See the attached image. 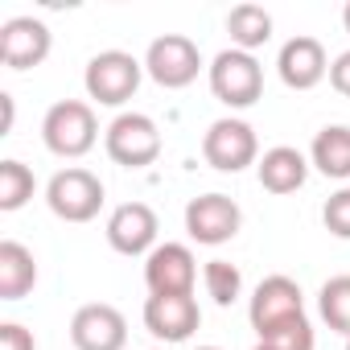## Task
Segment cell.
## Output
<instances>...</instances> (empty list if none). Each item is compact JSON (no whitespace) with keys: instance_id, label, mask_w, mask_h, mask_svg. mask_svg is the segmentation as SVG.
I'll use <instances>...</instances> for the list:
<instances>
[{"instance_id":"1","label":"cell","mask_w":350,"mask_h":350,"mask_svg":"<svg viewBox=\"0 0 350 350\" xmlns=\"http://www.w3.org/2000/svg\"><path fill=\"white\" fill-rule=\"evenodd\" d=\"M42 140L54 157H66V161H79L95 148L99 140V120H95V107L83 103V99H62L46 111L42 120Z\"/></svg>"},{"instance_id":"2","label":"cell","mask_w":350,"mask_h":350,"mask_svg":"<svg viewBox=\"0 0 350 350\" xmlns=\"http://www.w3.org/2000/svg\"><path fill=\"white\" fill-rule=\"evenodd\" d=\"M140 79H144V62H136L124 50H103L83 70V87L99 107H124L140 91Z\"/></svg>"},{"instance_id":"3","label":"cell","mask_w":350,"mask_h":350,"mask_svg":"<svg viewBox=\"0 0 350 350\" xmlns=\"http://www.w3.org/2000/svg\"><path fill=\"white\" fill-rule=\"evenodd\" d=\"M247 317H252V329L260 338H272L297 321H305V293L293 276H268L256 284L252 293V305H247Z\"/></svg>"},{"instance_id":"4","label":"cell","mask_w":350,"mask_h":350,"mask_svg":"<svg viewBox=\"0 0 350 350\" xmlns=\"http://www.w3.org/2000/svg\"><path fill=\"white\" fill-rule=\"evenodd\" d=\"M103 148H107V157L116 165L144 169V165H152L161 157V128L144 111H120L103 132Z\"/></svg>"},{"instance_id":"5","label":"cell","mask_w":350,"mask_h":350,"mask_svg":"<svg viewBox=\"0 0 350 350\" xmlns=\"http://www.w3.org/2000/svg\"><path fill=\"white\" fill-rule=\"evenodd\" d=\"M103 198H107L103 182L91 169H79V165L58 169L50 178V186H46V202L62 223H91L103 211Z\"/></svg>"},{"instance_id":"6","label":"cell","mask_w":350,"mask_h":350,"mask_svg":"<svg viewBox=\"0 0 350 350\" xmlns=\"http://www.w3.org/2000/svg\"><path fill=\"white\" fill-rule=\"evenodd\" d=\"M211 91L227 107H252L264 95V66L247 50H223L211 62Z\"/></svg>"},{"instance_id":"7","label":"cell","mask_w":350,"mask_h":350,"mask_svg":"<svg viewBox=\"0 0 350 350\" xmlns=\"http://www.w3.org/2000/svg\"><path fill=\"white\" fill-rule=\"evenodd\" d=\"M202 157L211 169L219 173H243L247 165H260V140H256V128L247 120H235V116H223L206 128L202 136Z\"/></svg>"},{"instance_id":"8","label":"cell","mask_w":350,"mask_h":350,"mask_svg":"<svg viewBox=\"0 0 350 350\" xmlns=\"http://www.w3.org/2000/svg\"><path fill=\"white\" fill-rule=\"evenodd\" d=\"M198 70H202V50H198V42H190L186 33H165V38H157V42L148 46V54H144V75H148L157 87H165V91L190 87V83L198 79Z\"/></svg>"},{"instance_id":"9","label":"cell","mask_w":350,"mask_h":350,"mask_svg":"<svg viewBox=\"0 0 350 350\" xmlns=\"http://www.w3.org/2000/svg\"><path fill=\"white\" fill-rule=\"evenodd\" d=\"M198 260L186 243H157L144 256V284L148 297H194Z\"/></svg>"},{"instance_id":"10","label":"cell","mask_w":350,"mask_h":350,"mask_svg":"<svg viewBox=\"0 0 350 350\" xmlns=\"http://www.w3.org/2000/svg\"><path fill=\"white\" fill-rule=\"evenodd\" d=\"M239 227H243V211L227 194H202V198H190V206H186V231L202 247L231 243L239 235Z\"/></svg>"},{"instance_id":"11","label":"cell","mask_w":350,"mask_h":350,"mask_svg":"<svg viewBox=\"0 0 350 350\" xmlns=\"http://www.w3.org/2000/svg\"><path fill=\"white\" fill-rule=\"evenodd\" d=\"M50 50H54V33L38 17H13L0 25V58L9 70H33L50 58Z\"/></svg>"},{"instance_id":"12","label":"cell","mask_w":350,"mask_h":350,"mask_svg":"<svg viewBox=\"0 0 350 350\" xmlns=\"http://www.w3.org/2000/svg\"><path fill=\"white\" fill-rule=\"evenodd\" d=\"M70 342H75V350H124L128 346V321L116 305L91 301L70 317Z\"/></svg>"},{"instance_id":"13","label":"cell","mask_w":350,"mask_h":350,"mask_svg":"<svg viewBox=\"0 0 350 350\" xmlns=\"http://www.w3.org/2000/svg\"><path fill=\"white\" fill-rule=\"evenodd\" d=\"M276 70H280V83L293 87V91H313L321 79H329V58H325V46L317 38H288L276 54Z\"/></svg>"},{"instance_id":"14","label":"cell","mask_w":350,"mask_h":350,"mask_svg":"<svg viewBox=\"0 0 350 350\" xmlns=\"http://www.w3.org/2000/svg\"><path fill=\"white\" fill-rule=\"evenodd\" d=\"M157 231H161L157 211L144 202H124L107 219V243L120 256H148L157 247Z\"/></svg>"},{"instance_id":"15","label":"cell","mask_w":350,"mask_h":350,"mask_svg":"<svg viewBox=\"0 0 350 350\" xmlns=\"http://www.w3.org/2000/svg\"><path fill=\"white\" fill-rule=\"evenodd\" d=\"M202 325V309L194 297H148L144 301V329L161 342H190Z\"/></svg>"},{"instance_id":"16","label":"cell","mask_w":350,"mask_h":350,"mask_svg":"<svg viewBox=\"0 0 350 350\" xmlns=\"http://www.w3.org/2000/svg\"><path fill=\"white\" fill-rule=\"evenodd\" d=\"M260 173V186L268 194H297L305 182H309V157L301 148H288V144H276L260 157L256 165Z\"/></svg>"},{"instance_id":"17","label":"cell","mask_w":350,"mask_h":350,"mask_svg":"<svg viewBox=\"0 0 350 350\" xmlns=\"http://www.w3.org/2000/svg\"><path fill=\"white\" fill-rule=\"evenodd\" d=\"M38 284V260L25 243L5 239L0 243V301H21Z\"/></svg>"},{"instance_id":"18","label":"cell","mask_w":350,"mask_h":350,"mask_svg":"<svg viewBox=\"0 0 350 350\" xmlns=\"http://www.w3.org/2000/svg\"><path fill=\"white\" fill-rule=\"evenodd\" d=\"M309 165L321 178L346 182L350 178V128L346 124H325L309 144Z\"/></svg>"},{"instance_id":"19","label":"cell","mask_w":350,"mask_h":350,"mask_svg":"<svg viewBox=\"0 0 350 350\" xmlns=\"http://www.w3.org/2000/svg\"><path fill=\"white\" fill-rule=\"evenodd\" d=\"M227 33H231L235 50L252 54V50L268 46V38H272V13L260 9V5H235L227 13Z\"/></svg>"},{"instance_id":"20","label":"cell","mask_w":350,"mask_h":350,"mask_svg":"<svg viewBox=\"0 0 350 350\" xmlns=\"http://www.w3.org/2000/svg\"><path fill=\"white\" fill-rule=\"evenodd\" d=\"M33 190H38V182H33V169L29 165H21L13 157L0 161V211H5V215L21 211L33 198Z\"/></svg>"},{"instance_id":"21","label":"cell","mask_w":350,"mask_h":350,"mask_svg":"<svg viewBox=\"0 0 350 350\" xmlns=\"http://www.w3.org/2000/svg\"><path fill=\"white\" fill-rule=\"evenodd\" d=\"M317 309L329 329L350 338V276H329L317 293Z\"/></svg>"},{"instance_id":"22","label":"cell","mask_w":350,"mask_h":350,"mask_svg":"<svg viewBox=\"0 0 350 350\" xmlns=\"http://www.w3.org/2000/svg\"><path fill=\"white\" fill-rule=\"evenodd\" d=\"M202 280H206V297H211L215 305H223V309L235 305L239 293H243V276H239V268H235L231 260H206Z\"/></svg>"},{"instance_id":"23","label":"cell","mask_w":350,"mask_h":350,"mask_svg":"<svg viewBox=\"0 0 350 350\" xmlns=\"http://www.w3.org/2000/svg\"><path fill=\"white\" fill-rule=\"evenodd\" d=\"M321 223H325L329 235L350 239V186H342L338 194L325 198V206H321Z\"/></svg>"},{"instance_id":"24","label":"cell","mask_w":350,"mask_h":350,"mask_svg":"<svg viewBox=\"0 0 350 350\" xmlns=\"http://www.w3.org/2000/svg\"><path fill=\"white\" fill-rule=\"evenodd\" d=\"M0 350H38V342H33V334L25 325L5 321V325H0Z\"/></svg>"},{"instance_id":"25","label":"cell","mask_w":350,"mask_h":350,"mask_svg":"<svg viewBox=\"0 0 350 350\" xmlns=\"http://www.w3.org/2000/svg\"><path fill=\"white\" fill-rule=\"evenodd\" d=\"M329 87H334L338 95H346V99H350V50H346V54H338V58L329 62Z\"/></svg>"},{"instance_id":"26","label":"cell","mask_w":350,"mask_h":350,"mask_svg":"<svg viewBox=\"0 0 350 350\" xmlns=\"http://www.w3.org/2000/svg\"><path fill=\"white\" fill-rule=\"evenodd\" d=\"M0 111H5V124H0V136H9V132H13V116H17V111H13V95H9V91L0 95Z\"/></svg>"},{"instance_id":"27","label":"cell","mask_w":350,"mask_h":350,"mask_svg":"<svg viewBox=\"0 0 350 350\" xmlns=\"http://www.w3.org/2000/svg\"><path fill=\"white\" fill-rule=\"evenodd\" d=\"M342 25H346V33H350V5L342 9Z\"/></svg>"},{"instance_id":"28","label":"cell","mask_w":350,"mask_h":350,"mask_svg":"<svg viewBox=\"0 0 350 350\" xmlns=\"http://www.w3.org/2000/svg\"><path fill=\"white\" fill-rule=\"evenodd\" d=\"M252 350H276V346H268V342H256V346H252Z\"/></svg>"},{"instance_id":"29","label":"cell","mask_w":350,"mask_h":350,"mask_svg":"<svg viewBox=\"0 0 350 350\" xmlns=\"http://www.w3.org/2000/svg\"><path fill=\"white\" fill-rule=\"evenodd\" d=\"M198 350H223V346H198Z\"/></svg>"},{"instance_id":"30","label":"cell","mask_w":350,"mask_h":350,"mask_svg":"<svg viewBox=\"0 0 350 350\" xmlns=\"http://www.w3.org/2000/svg\"><path fill=\"white\" fill-rule=\"evenodd\" d=\"M346 350H350V338H346Z\"/></svg>"}]
</instances>
